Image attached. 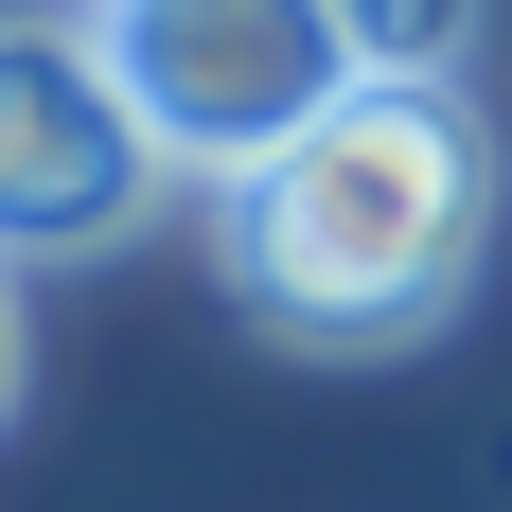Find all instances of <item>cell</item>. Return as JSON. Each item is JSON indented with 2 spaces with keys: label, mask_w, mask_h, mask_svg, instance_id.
I'll use <instances>...</instances> for the list:
<instances>
[{
  "label": "cell",
  "mask_w": 512,
  "mask_h": 512,
  "mask_svg": "<svg viewBox=\"0 0 512 512\" xmlns=\"http://www.w3.org/2000/svg\"><path fill=\"white\" fill-rule=\"evenodd\" d=\"M212 248H230V301L265 336H301V354H407V336L460 318L477 248H495V142H477L460 89H354L265 177H230Z\"/></svg>",
  "instance_id": "6da1fadb"
},
{
  "label": "cell",
  "mask_w": 512,
  "mask_h": 512,
  "mask_svg": "<svg viewBox=\"0 0 512 512\" xmlns=\"http://www.w3.org/2000/svg\"><path fill=\"white\" fill-rule=\"evenodd\" d=\"M89 36H106V71H124V106L159 124V159L212 177V195L265 177L318 106L371 89L318 0H89Z\"/></svg>",
  "instance_id": "7a4b0ae2"
},
{
  "label": "cell",
  "mask_w": 512,
  "mask_h": 512,
  "mask_svg": "<svg viewBox=\"0 0 512 512\" xmlns=\"http://www.w3.org/2000/svg\"><path fill=\"white\" fill-rule=\"evenodd\" d=\"M159 124L124 106L89 18H0V265H71V248H124L159 212Z\"/></svg>",
  "instance_id": "3957f363"
},
{
  "label": "cell",
  "mask_w": 512,
  "mask_h": 512,
  "mask_svg": "<svg viewBox=\"0 0 512 512\" xmlns=\"http://www.w3.org/2000/svg\"><path fill=\"white\" fill-rule=\"evenodd\" d=\"M336 36H354L371 89H460V36H477V0H318Z\"/></svg>",
  "instance_id": "277c9868"
},
{
  "label": "cell",
  "mask_w": 512,
  "mask_h": 512,
  "mask_svg": "<svg viewBox=\"0 0 512 512\" xmlns=\"http://www.w3.org/2000/svg\"><path fill=\"white\" fill-rule=\"evenodd\" d=\"M0 407H18V265H0Z\"/></svg>",
  "instance_id": "5b68a950"
}]
</instances>
